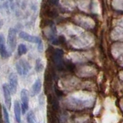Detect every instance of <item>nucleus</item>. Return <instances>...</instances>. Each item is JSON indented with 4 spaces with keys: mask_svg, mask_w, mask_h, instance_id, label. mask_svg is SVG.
I'll return each instance as SVG.
<instances>
[{
    "mask_svg": "<svg viewBox=\"0 0 123 123\" xmlns=\"http://www.w3.org/2000/svg\"><path fill=\"white\" fill-rule=\"evenodd\" d=\"M27 122L28 123H35V115L32 111H30L27 115Z\"/></svg>",
    "mask_w": 123,
    "mask_h": 123,
    "instance_id": "obj_14",
    "label": "nucleus"
},
{
    "mask_svg": "<svg viewBox=\"0 0 123 123\" xmlns=\"http://www.w3.org/2000/svg\"><path fill=\"white\" fill-rule=\"evenodd\" d=\"M52 59L55 65V67L58 70L62 71L65 68V64L63 61V51L61 49H57L55 50L53 53Z\"/></svg>",
    "mask_w": 123,
    "mask_h": 123,
    "instance_id": "obj_1",
    "label": "nucleus"
},
{
    "mask_svg": "<svg viewBox=\"0 0 123 123\" xmlns=\"http://www.w3.org/2000/svg\"><path fill=\"white\" fill-rule=\"evenodd\" d=\"M50 1H51V2L52 3V4H57L58 3V2H59V0H50Z\"/></svg>",
    "mask_w": 123,
    "mask_h": 123,
    "instance_id": "obj_18",
    "label": "nucleus"
},
{
    "mask_svg": "<svg viewBox=\"0 0 123 123\" xmlns=\"http://www.w3.org/2000/svg\"><path fill=\"white\" fill-rule=\"evenodd\" d=\"M55 94L57 96H59V97H61V96L63 95V92H62L61 90H59V88H55Z\"/></svg>",
    "mask_w": 123,
    "mask_h": 123,
    "instance_id": "obj_17",
    "label": "nucleus"
},
{
    "mask_svg": "<svg viewBox=\"0 0 123 123\" xmlns=\"http://www.w3.org/2000/svg\"><path fill=\"white\" fill-rule=\"evenodd\" d=\"M2 90H3V95H4V98H5V103L9 109L11 108V91L9 86H8V85L4 84L2 86Z\"/></svg>",
    "mask_w": 123,
    "mask_h": 123,
    "instance_id": "obj_6",
    "label": "nucleus"
},
{
    "mask_svg": "<svg viewBox=\"0 0 123 123\" xmlns=\"http://www.w3.org/2000/svg\"><path fill=\"white\" fill-rule=\"evenodd\" d=\"M2 115H3V121L5 123H9V115L8 113L6 108L2 105Z\"/></svg>",
    "mask_w": 123,
    "mask_h": 123,
    "instance_id": "obj_12",
    "label": "nucleus"
},
{
    "mask_svg": "<svg viewBox=\"0 0 123 123\" xmlns=\"http://www.w3.org/2000/svg\"><path fill=\"white\" fill-rule=\"evenodd\" d=\"M14 111L15 120L18 123L21 122V106L18 101H15L14 102Z\"/></svg>",
    "mask_w": 123,
    "mask_h": 123,
    "instance_id": "obj_10",
    "label": "nucleus"
},
{
    "mask_svg": "<svg viewBox=\"0 0 123 123\" xmlns=\"http://www.w3.org/2000/svg\"><path fill=\"white\" fill-rule=\"evenodd\" d=\"M122 123H123V122H122Z\"/></svg>",
    "mask_w": 123,
    "mask_h": 123,
    "instance_id": "obj_20",
    "label": "nucleus"
},
{
    "mask_svg": "<svg viewBox=\"0 0 123 123\" xmlns=\"http://www.w3.org/2000/svg\"><path fill=\"white\" fill-rule=\"evenodd\" d=\"M42 89V82L39 79H38L36 80V82L33 84V86L32 87V91H31V95L35 96L38 95Z\"/></svg>",
    "mask_w": 123,
    "mask_h": 123,
    "instance_id": "obj_9",
    "label": "nucleus"
},
{
    "mask_svg": "<svg viewBox=\"0 0 123 123\" xmlns=\"http://www.w3.org/2000/svg\"><path fill=\"white\" fill-rule=\"evenodd\" d=\"M44 68V65L42 63V62L41 60V59H37L36 62V65H35V69H36V72H41L42 70H43Z\"/></svg>",
    "mask_w": 123,
    "mask_h": 123,
    "instance_id": "obj_11",
    "label": "nucleus"
},
{
    "mask_svg": "<svg viewBox=\"0 0 123 123\" xmlns=\"http://www.w3.org/2000/svg\"><path fill=\"white\" fill-rule=\"evenodd\" d=\"M2 1H3V0H2Z\"/></svg>",
    "mask_w": 123,
    "mask_h": 123,
    "instance_id": "obj_19",
    "label": "nucleus"
},
{
    "mask_svg": "<svg viewBox=\"0 0 123 123\" xmlns=\"http://www.w3.org/2000/svg\"><path fill=\"white\" fill-rule=\"evenodd\" d=\"M8 44L12 51H14L16 47V31L15 29L10 28L8 33Z\"/></svg>",
    "mask_w": 123,
    "mask_h": 123,
    "instance_id": "obj_3",
    "label": "nucleus"
},
{
    "mask_svg": "<svg viewBox=\"0 0 123 123\" xmlns=\"http://www.w3.org/2000/svg\"><path fill=\"white\" fill-rule=\"evenodd\" d=\"M0 53H1V56L3 59H6L9 56V54L6 50V47L5 45V39L2 35L0 36Z\"/></svg>",
    "mask_w": 123,
    "mask_h": 123,
    "instance_id": "obj_8",
    "label": "nucleus"
},
{
    "mask_svg": "<svg viewBox=\"0 0 123 123\" xmlns=\"http://www.w3.org/2000/svg\"><path fill=\"white\" fill-rule=\"evenodd\" d=\"M45 14L48 15L49 17H55L56 15V12L54 10L52 9H47L45 11Z\"/></svg>",
    "mask_w": 123,
    "mask_h": 123,
    "instance_id": "obj_15",
    "label": "nucleus"
},
{
    "mask_svg": "<svg viewBox=\"0 0 123 123\" xmlns=\"http://www.w3.org/2000/svg\"><path fill=\"white\" fill-rule=\"evenodd\" d=\"M43 43H42V41L41 40L38 43V51L39 52H43Z\"/></svg>",
    "mask_w": 123,
    "mask_h": 123,
    "instance_id": "obj_16",
    "label": "nucleus"
},
{
    "mask_svg": "<svg viewBox=\"0 0 123 123\" xmlns=\"http://www.w3.org/2000/svg\"><path fill=\"white\" fill-rule=\"evenodd\" d=\"M19 37L25 41H27L29 42H33V43H36V44H38V42L42 40L40 38L31 36V35L28 34L27 32H21L19 33Z\"/></svg>",
    "mask_w": 123,
    "mask_h": 123,
    "instance_id": "obj_7",
    "label": "nucleus"
},
{
    "mask_svg": "<svg viewBox=\"0 0 123 123\" xmlns=\"http://www.w3.org/2000/svg\"><path fill=\"white\" fill-rule=\"evenodd\" d=\"M15 67H16L18 74L20 75H26L31 68L30 65L25 59H20L18 62H17Z\"/></svg>",
    "mask_w": 123,
    "mask_h": 123,
    "instance_id": "obj_2",
    "label": "nucleus"
},
{
    "mask_svg": "<svg viewBox=\"0 0 123 123\" xmlns=\"http://www.w3.org/2000/svg\"><path fill=\"white\" fill-rule=\"evenodd\" d=\"M21 101H22V111L25 114L29 109V92L26 89H22L21 92Z\"/></svg>",
    "mask_w": 123,
    "mask_h": 123,
    "instance_id": "obj_4",
    "label": "nucleus"
},
{
    "mask_svg": "<svg viewBox=\"0 0 123 123\" xmlns=\"http://www.w3.org/2000/svg\"><path fill=\"white\" fill-rule=\"evenodd\" d=\"M9 88L12 94H15L17 91L18 87V78L17 75L15 73H11L9 76Z\"/></svg>",
    "mask_w": 123,
    "mask_h": 123,
    "instance_id": "obj_5",
    "label": "nucleus"
},
{
    "mask_svg": "<svg viewBox=\"0 0 123 123\" xmlns=\"http://www.w3.org/2000/svg\"><path fill=\"white\" fill-rule=\"evenodd\" d=\"M28 51V49L26 48V45L24 44H20L18 45V54L19 55H24Z\"/></svg>",
    "mask_w": 123,
    "mask_h": 123,
    "instance_id": "obj_13",
    "label": "nucleus"
}]
</instances>
